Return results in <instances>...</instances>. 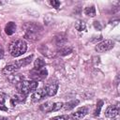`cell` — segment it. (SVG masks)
<instances>
[{
	"label": "cell",
	"instance_id": "1",
	"mask_svg": "<svg viewBox=\"0 0 120 120\" xmlns=\"http://www.w3.org/2000/svg\"><path fill=\"white\" fill-rule=\"evenodd\" d=\"M9 52L13 57H18L23 54L27 50V44L22 39H16L10 43L8 47Z\"/></svg>",
	"mask_w": 120,
	"mask_h": 120
},
{
	"label": "cell",
	"instance_id": "2",
	"mask_svg": "<svg viewBox=\"0 0 120 120\" xmlns=\"http://www.w3.org/2000/svg\"><path fill=\"white\" fill-rule=\"evenodd\" d=\"M38 88V82L35 81H22L19 83V90L21 93L27 95L30 92H35Z\"/></svg>",
	"mask_w": 120,
	"mask_h": 120
},
{
	"label": "cell",
	"instance_id": "3",
	"mask_svg": "<svg viewBox=\"0 0 120 120\" xmlns=\"http://www.w3.org/2000/svg\"><path fill=\"white\" fill-rule=\"evenodd\" d=\"M47 74H48V71H47V69H45L44 68H38V69L34 68V69H32V70L30 71L29 77H30V79H31L32 81L38 82V81H41V80L45 79L46 76H47Z\"/></svg>",
	"mask_w": 120,
	"mask_h": 120
},
{
	"label": "cell",
	"instance_id": "4",
	"mask_svg": "<svg viewBox=\"0 0 120 120\" xmlns=\"http://www.w3.org/2000/svg\"><path fill=\"white\" fill-rule=\"evenodd\" d=\"M113 45H114V43H113L112 40H111V39H105V40L98 43L95 49H96V51L98 52H107V51L112 49Z\"/></svg>",
	"mask_w": 120,
	"mask_h": 120
},
{
	"label": "cell",
	"instance_id": "5",
	"mask_svg": "<svg viewBox=\"0 0 120 120\" xmlns=\"http://www.w3.org/2000/svg\"><path fill=\"white\" fill-rule=\"evenodd\" d=\"M45 88H46L47 96H50V97L54 96L58 90V82H50V83H48L45 86Z\"/></svg>",
	"mask_w": 120,
	"mask_h": 120
},
{
	"label": "cell",
	"instance_id": "6",
	"mask_svg": "<svg viewBox=\"0 0 120 120\" xmlns=\"http://www.w3.org/2000/svg\"><path fill=\"white\" fill-rule=\"evenodd\" d=\"M45 96H47V92H46V88L45 86L38 89V90H36L33 95H32V99L33 101H38L40 99H42L43 98H45Z\"/></svg>",
	"mask_w": 120,
	"mask_h": 120
},
{
	"label": "cell",
	"instance_id": "7",
	"mask_svg": "<svg viewBox=\"0 0 120 120\" xmlns=\"http://www.w3.org/2000/svg\"><path fill=\"white\" fill-rule=\"evenodd\" d=\"M87 112H88V109L86 107H81L71 114V117L73 119H82L87 114Z\"/></svg>",
	"mask_w": 120,
	"mask_h": 120
},
{
	"label": "cell",
	"instance_id": "8",
	"mask_svg": "<svg viewBox=\"0 0 120 120\" xmlns=\"http://www.w3.org/2000/svg\"><path fill=\"white\" fill-rule=\"evenodd\" d=\"M119 112V107L118 105H112V106H109L106 111H105V115L107 117H114L118 114Z\"/></svg>",
	"mask_w": 120,
	"mask_h": 120
},
{
	"label": "cell",
	"instance_id": "9",
	"mask_svg": "<svg viewBox=\"0 0 120 120\" xmlns=\"http://www.w3.org/2000/svg\"><path fill=\"white\" fill-rule=\"evenodd\" d=\"M25 98H26V95H24V94L20 92V93H18V94L13 96V98H11V104L14 106V105H16L18 103H22V102H23L25 100Z\"/></svg>",
	"mask_w": 120,
	"mask_h": 120
},
{
	"label": "cell",
	"instance_id": "10",
	"mask_svg": "<svg viewBox=\"0 0 120 120\" xmlns=\"http://www.w3.org/2000/svg\"><path fill=\"white\" fill-rule=\"evenodd\" d=\"M32 58H33V55H30V56H27V57H25V58H22V59H21V60L16 61L14 64L16 65L17 68H20L25 67V66H27L28 64H30V62L32 61Z\"/></svg>",
	"mask_w": 120,
	"mask_h": 120
},
{
	"label": "cell",
	"instance_id": "11",
	"mask_svg": "<svg viewBox=\"0 0 120 120\" xmlns=\"http://www.w3.org/2000/svg\"><path fill=\"white\" fill-rule=\"evenodd\" d=\"M15 31H16V24H15V22H8L6 24V26H5V32H6L7 35H9L10 36V35L14 34Z\"/></svg>",
	"mask_w": 120,
	"mask_h": 120
},
{
	"label": "cell",
	"instance_id": "12",
	"mask_svg": "<svg viewBox=\"0 0 120 120\" xmlns=\"http://www.w3.org/2000/svg\"><path fill=\"white\" fill-rule=\"evenodd\" d=\"M40 35L38 33H34V32H28L26 31L25 34H24V38L25 39H28V40H31V41H36L39 38Z\"/></svg>",
	"mask_w": 120,
	"mask_h": 120
},
{
	"label": "cell",
	"instance_id": "13",
	"mask_svg": "<svg viewBox=\"0 0 120 120\" xmlns=\"http://www.w3.org/2000/svg\"><path fill=\"white\" fill-rule=\"evenodd\" d=\"M53 102L52 101H47L45 103H43L41 106H40V110L45 112H52L53 111Z\"/></svg>",
	"mask_w": 120,
	"mask_h": 120
},
{
	"label": "cell",
	"instance_id": "14",
	"mask_svg": "<svg viewBox=\"0 0 120 120\" xmlns=\"http://www.w3.org/2000/svg\"><path fill=\"white\" fill-rule=\"evenodd\" d=\"M78 103H79V100H78V99H75V100H71V101L67 102V103H66L65 105H63V106H64V109H65L66 111H69V110L73 109Z\"/></svg>",
	"mask_w": 120,
	"mask_h": 120
},
{
	"label": "cell",
	"instance_id": "15",
	"mask_svg": "<svg viewBox=\"0 0 120 120\" xmlns=\"http://www.w3.org/2000/svg\"><path fill=\"white\" fill-rule=\"evenodd\" d=\"M84 13H85L87 16H90V17L96 16V8H95V7H94V6H91V7L85 8Z\"/></svg>",
	"mask_w": 120,
	"mask_h": 120
},
{
	"label": "cell",
	"instance_id": "16",
	"mask_svg": "<svg viewBox=\"0 0 120 120\" xmlns=\"http://www.w3.org/2000/svg\"><path fill=\"white\" fill-rule=\"evenodd\" d=\"M45 66V61L41 58H37L35 60V63H34V67L35 68L38 69V68H42L43 67Z\"/></svg>",
	"mask_w": 120,
	"mask_h": 120
},
{
	"label": "cell",
	"instance_id": "17",
	"mask_svg": "<svg viewBox=\"0 0 120 120\" xmlns=\"http://www.w3.org/2000/svg\"><path fill=\"white\" fill-rule=\"evenodd\" d=\"M58 52H59V54L63 56V55L69 54V53L72 52V49H71L70 47H63V48H61Z\"/></svg>",
	"mask_w": 120,
	"mask_h": 120
},
{
	"label": "cell",
	"instance_id": "18",
	"mask_svg": "<svg viewBox=\"0 0 120 120\" xmlns=\"http://www.w3.org/2000/svg\"><path fill=\"white\" fill-rule=\"evenodd\" d=\"M75 28L78 30V31H84L86 29V24L84 22H82V21H79L76 24H75Z\"/></svg>",
	"mask_w": 120,
	"mask_h": 120
},
{
	"label": "cell",
	"instance_id": "19",
	"mask_svg": "<svg viewBox=\"0 0 120 120\" xmlns=\"http://www.w3.org/2000/svg\"><path fill=\"white\" fill-rule=\"evenodd\" d=\"M102 105H103V101H102V100H98V103H97L96 111H95V115H96V116H98V115H99V112H100V110H101V108H102Z\"/></svg>",
	"mask_w": 120,
	"mask_h": 120
},
{
	"label": "cell",
	"instance_id": "20",
	"mask_svg": "<svg viewBox=\"0 0 120 120\" xmlns=\"http://www.w3.org/2000/svg\"><path fill=\"white\" fill-rule=\"evenodd\" d=\"M68 115H60V116L52 117L51 120H68Z\"/></svg>",
	"mask_w": 120,
	"mask_h": 120
},
{
	"label": "cell",
	"instance_id": "21",
	"mask_svg": "<svg viewBox=\"0 0 120 120\" xmlns=\"http://www.w3.org/2000/svg\"><path fill=\"white\" fill-rule=\"evenodd\" d=\"M63 103L62 102H56V103H54L53 104V111H58V110H60L62 107H63Z\"/></svg>",
	"mask_w": 120,
	"mask_h": 120
},
{
	"label": "cell",
	"instance_id": "22",
	"mask_svg": "<svg viewBox=\"0 0 120 120\" xmlns=\"http://www.w3.org/2000/svg\"><path fill=\"white\" fill-rule=\"evenodd\" d=\"M50 4H51L53 8H58L60 7V2H59V1H56V0H52V1H50Z\"/></svg>",
	"mask_w": 120,
	"mask_h": 120
},
{
	"label": "cell",
	"instance_id": "23",
	"mask_svg": "<svg viewBox=\"0 0 120 120\" xmlns=\"http://www.w3.org/2000/svg\"><path fill=\"white\" fill-rule=\"evenodd\" d=\"M0 110H2V111H8V108L6 107L5 102H4V98H0Z\"/></svg>",
	"mask_w": 120,
	"mask_h": 120
},
{
	"label": "cell",
	"instance_id": "24",
	"mask_svg": "<svg viewBox=\"0 0 120 120\" xmlns=\"http://www.w3.org/2000/svg\"><path fill=\"white\" fill-rule=\"evenodd\" d=\"M94 25H95V27H96V28H98V30H100V29H101V26H100V24H99V22H94Z\"/></svg>",
	"mask_w": 120,
	"mask_h": 120
},
{
	"label": "cell",
	"instance_id": "25",
	"mask_svg": "<svg viewBox=\"0 0 120 120\" xmlns=\"http://www.w3.org/2000/svg\"><path fill=\"white\" fill-rule=\"evenodd\" d=\"M3 54H4V50H3V47H2L1 44H0V57H2Z\"/></svg>",
	"mask_w": 120,
	"mask_h": 120
},
{
	"label": "cell",
	"instance_id": "26",
	"mask_svg": "<svg viewBox=\"0 0 120 120\" xmlns=\"http://www.w3.org/2000/svg\"><path fill=\"white\" fill-rule=\"evenodd\" d=\"M0 120H8V118L4 117V116H0Z\"/></svg>",
	"mask_w": 120,
	"mask_h": 120
}]
</instances>
